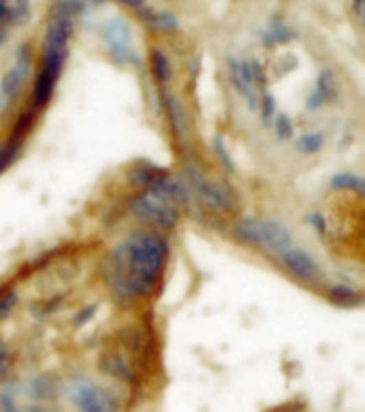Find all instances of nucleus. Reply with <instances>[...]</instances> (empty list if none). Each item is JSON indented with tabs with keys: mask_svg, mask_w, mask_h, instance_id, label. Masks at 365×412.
Masks as SVG:
<instances>
[{
	"mask_svg": "<svg viewBox=\"0 0 365 412\" xmlns=\"http://www.w3.org/2000/svg\"><path fill=\"white\" fill-rule=\"evenodd\" d=\"M331 188L333 190H349L355 192L359 197L365 199V178L355 173H338L331 178Z\"/></svg>",
	"mask_w": 365,
	"mask_h": 412,
	"instance_id": "8",
	"label": "nucleus"
},
{
	"mask_svg": "<svg viewBox=\"0 0 365 412\" xmlns=\"http://www.w3.org/2000/svg\"><path fill=\"white\" fill-rule=\"evenodd\" d=\"M331 96H333V77L329 73H322L318 77L314 92L310 94V99H307V109L322 107L327 101H331Z\"/></svg>",
	"mask_w": 365,
	"mask_h": 412,
	"instance_id": "6",
	"label": "nucleus"
},
{
	"mask_svg": "<svg viewBox=\"0 0 365 412\" xmlns=\"http://www.w3.org/2000/svg\"><path fill=\"white\" fill-rule=\"evenodd\" d=\"M310 222H312L314 229L325 231V220H322V216H310Z\"/></svg>",
	"mask_w": 365,
	"mask_h": 412,
	"instance_id": "12",
	"label": "nucleus"
},
{
	"mask_svg": "<svg viewBox=\"0 0 365 412\" xmlns=\"http://www.w3.org/2000/svg\"><path fill=\"white\" fill-rule=\"evenodd\" d=\"M235 238L248 246L259 248L267 252V220H257V218H242L233 227Z\"/></svg>",
	"mask_w": 365,
	"mask_h": 412,
	"instance_id": "5",
	"label": "nucleus"
},
{
	"mask_svg": "<svg viewBox=\"0 0 365 412\" xmlns=\"http://www.w3.org/2000/svg\"><path fill=\"white\" fill-rule=\"evenodd\" d=\"M195 190L199 194V199L216 211H222V214H231L235 211V194L228 186L220 184V182H214V180H207V178H195Z\"/></svg>",
	"mask_w": 365,
	"mask_h": 412,
	"instance_id": "4",
	"label": "nucleus"
},
{
	"mask_svg": "<svg viewBox=\"0 0 365 412\" xmlns=\"http://www.w3.org/2000/svg\"><path fill=\"white\" fill-rule=\"evenodd\" d=\"M274 128H276L278 139H291L293 133H295L293 120L288 117V113H276V117H274Z\"/></svg>",
	"mask_w": 365,
	"mask_h": 412,
	"instance_id": "10",
	"label": "nucleus"
},
{
	"mask_svg": "<svg viewBox=\"0 0 365 412\" xmlns=\"http://www.w3.org/2000/svg\"><path fill=\"white\" fill-rule=\"evenodd\" d=\"M71 400L80 412H118L113 396L92 382H80L71 391Z\"/></svg>",
	"mask_w": 365,
	"mask_h": 412,
	"instance_id": "3",
	"label": "nucleus"
},
{
	"mask_svg": "<svg viewBox=\"0 0 365 412\" xmlns=\"http://www.w3.org/2000/svg\"><path fill=\"white\" fill-rule=\"evenodd\" d=\"M261 113H263V120L265 122H269L276 115V101H274L272 94H263V99H261Z\"/></svg>",
	"mask_w": 365,
	"mask_h": 412,
	"instance_id": "11",
	"label": "nucleus"
},
{
	"mask_svg": "<svg viewBox=\"0 0 365 412\" xmlns=\"http://www.w3.org/2000/svg\"><path fill=\"white\" fill-rule=\"evenodd\" d=\"M327 297H329V301H333L335 306H357L363 299V295L357 288L346 286V284L329 286V290H327Z\"/></svg>",
	"mask_w": 365,
	"mask_h": 412,
	"instance_id": "7",
	"label": "nucleus"
},
{
	"mask_svg": "<svg viewBox=\"0 0 365 412\" xmlns=\"http://www.w3.org/2000/svg\"><path fill=\"white\" fill-rule=\"evenodd\" d=\"M280 257V265L295 276L297 280L301 282H307V284H316L322 280V269L320 265L312 259L310 252H305L303 248H286L284 252L278 254Z\"/></svg>",
	"mask_w": 365,
	"mask_h": 412,
	"instance_id": "2",
	"label": "nucleus"
},
{
	"mask_svg": "<svg viewBox=\"0 0 365 412\" xmlns=\"http://www.w3.org/2000/svg\"><path fill=\"white\" fill-rule=\"evenodd\" d=\"M167 263V242L161 235L139 233L113 252L111 284L122 295L141 297L158 282Z\"/></svg>",
	"mask_w": 365,
	"mask_h": 412,
	"instance_id": "1",
	"label": "nucleus"
},
{
	"mask_svg": "<svg viewBox=\"0 0 365 412\" xmlns=\"http://www.w3.org/2000/svg\"><path fill=\"white\" fill-rule=\"evenodd\" d=\"M322 144H325L322 133H318V130H310V133L299 135V139L295 141V150H297L299 154L310 156V154H316V152L322 148Z\"/></svg>",
	"mask_w": 365,
	"mask_h": 412,
	"instance_id": "9",
	"label": "nucleus"
}]
</instances>
